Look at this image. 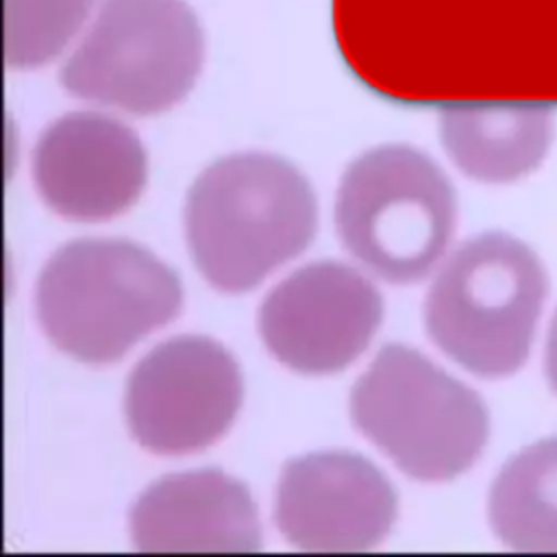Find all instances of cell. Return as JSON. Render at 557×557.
I'll return each mask as SVG.
<instances>
[{"label": "cell", "mask_w": 557, "mask_h": 557, "mask_svg": "<svg viewBox=\"0 0 557 557\" xmlns=\"http://www.w3.org/2000/svg\"><path fill=\"white\" fill-rule=\"evenodd\" d=\"M244 383L233 355L205 335H176L131 370L124 416L139 446L183 455L213 444L242 405Z\"/></svg>", "instance_id": "cell-7"}, {"label": "cell", "mask_w": 557, "mask_h": 557, "mask_svg": "<svg viewBox=\"0 0 557 557\" xmlns=\"http://www.w3.org/2000/svg\"><path fill=\"white\" fill-rule=\"evenodd\" d=\"M544 372L548 379V385L557 394V309L550 320L548 337H546V350H544Z\"/></svg>", "instance_id": "cell-15"}, {"label": "cell", "mask_w": 557, "mask_h": 557, "mask_svg": "<svg viewBox=\"0 0 557 557\" xmlns=\"http://www.w3.org/2000/svg\"><path fill=\"white\" fill-rule=\"evenodd\" d=\"M398 498L387 476L357 453L331 450L294 457L283 466L274 522L307 553H363L396 520Z\"/></svg>", "instance_id": "cell-9"}, {"label": "cell", "mask_w": 557, "mask_h": 557, "mask_svg": "<svg viewBox=\"0 0 557 557\" xmlns=\"http://www.w3.org/2000/svg\"><path fill=\"white\" fill-rule=\"evenodd\" d=\"M94 0H4V61L28 70L54 59L83 28Z\"/></svg>", "instance_id": "cell-14"}, {"label": "cell", "mask_w": 557, "mask_h": 557, "mask_svg": "<svg viewBox=\"0 0 557 557\" xmlns=\"http://www.w3.org/2000/svg\"><path fill=\"white\" fill-rule=\"evenodd\" d=\"M455 187L422 150L376 146L344 172L335 226L344 248L379 278L409 285L440 261L455 228Z\"/></svg>", "instance_id": "cell-5"}, {"label": "cell", "mask_w": 557, "mask_h": 557, "mask_svg": "<svg viewBox=\"0 0 557 557\" xmlns=\"http://www.w3.org/2000/svg\"><path fill=\"white\" fill-rule=\"evenodd\" d=\"M141 553H255L261 524L248 487L218 468L174 472L150 483L128 511Z\"/></svg>", "instance_id": "cell-11"}, {"label": "cell", "mask_w": 557, "mask_h": 557, "mask_svg": "<svg viewBox=\"0 0 557 557\" xmlns=\"http://www.w3.org/2000/svg\"><path fill=\"white\" fill-rule=\"evenodd\" d=\"M183 302L178 274L128 239H76L46 261L35 311L46 337L83 363H111Z\"/></svg>", "instance_id": "cell-2"}, {"label": "cell", "mask_w": 557, "mask_h": 557, "mask_svg": "<svg viewBox=\"0 0 557 557\" xmlns=\"http://www.w3.org/2000/svg\"><path fill=\"white\" fill-rule=\"evenodd\" d=\"M33 178L54 213L81 222L107 220L139 198L148 154L139 137L115 117L72 111L39 135Z\"/></svg>", "instance_id": "cell-10"}, {"label": "cell", "mask_w": 557, "mask_h": 557, "mask_svg": "<svg viewBox=\"0 0 557 557\" xmlns=\"http://www.w3.org/2000/svg\"><path fill=\"white\" fill-rule=\"evenodd\" d=\"M546 292V270L529 244L505 231L479 233L435 274L426 333L468 372L509 376L529 357Z\"/></svg>", "instance_id": "cell-3"}, {"label": "cell", "mask_w": 557, "mask_h": 557, "mask_svg": "<svg viewBox=\"0 0 557 557\" xmlns=\"http://www.w3.org/2000/svg\"><path fill=\"white\" fill-rule=\"evenodd\" d=\"M553 113L542 104L463 102L440 111V139L455 165L483 183L535 170L550 146Z\"/></svg>", "instance_id": "cell-12"}, {"label": "cell", "mask_w": 557, "mask_h": 557, "mask_svg": "<svg viewBox=\"0 0 557 557\" xmlns=\"http://www.w3.org/2000/svg\"><path fill=\"white\" fill-rule=\"evenodd\" d=\"M383 318L379 289L355 268L315 261L281 281L259 307L265 348L300 374H331L352 363Z\"/></svg>", "instance_id": "cell-8"}, {"label": "cell", "mask_w": 557, "mask_h": 557, "mask_svg": "<svg viewBox=\"0 0 557 557\" xmlns=\"http://www.w3.org/2000/svg\"><path fill=\"white\" fill-rule=\"evenodd\" d=\"M352 424L405 474L448 481L490 435L483 398L405 344H385L350 389Z\"/></svg>", "instance_id": "cell-4"}, {"label": "cell", "mask_w": 557, "mask_h": 557, "mask_svg": "<svg viewBox=\"0 0 557 557\" xmlns=\"http://www.w3.org/2000/svg\"><path fill=\"white\" fill-rule=\"evenodd\" d=\"M202 59V26L183 0H102L59 81L76 98L152 115L191 91Z\"/></svg>", "instance_id": "cell-6"}, {"label": "cell", "mask_w": 557, "mask_h": 557, "mask_svg": "<svg viewBox=\"0 0 557 557\" xmlns=\"http://www.w3.org/2000/svg\"><path fill=\"white\" fill-rule=\"evenodd\" d=\"M309 181L285 159L239 152L213 161L185 198V235L198 272L220 292L257 287L315 235Z\"/></svg>", "instance_id": "cell-1"}, {"label": "cell", "mask_w": 557, "mask_h": 557, "mask_svg": "<svg viewBox=\"0 0 557 557\" xmlns=\"http://www.w3.org/2000/svg\"><path fill=\"white\" fill-rule=\"evenodd\" d=\"M498 540L520 553H557V435L511 455L487 494Z\"/></svg>", "instance_id": "cell-13"}]
</instances>
